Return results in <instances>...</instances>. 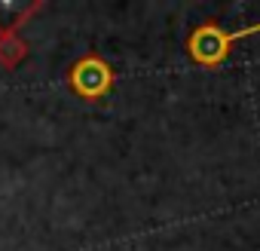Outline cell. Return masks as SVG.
<instances>
[{"label":"cell","instance_id":"1","mask_svg":"<svg viewBox=\"0 0 260 251\" xmlns=\"http://www.w3.org/2000/svg\"><path fill=\"white\" fill-rule=\"evenodd\" d=\"M254 34H260V22H254V25H248V28H239V31H223V28H217L214 22H205L202 28H196V31L187 37V52H190V58H193L196 65H202V68H217V65L230 55V49H233L239 40L254 37Z\"/></svg>","mask_w":260,"mask_h":251},{"label":"cell","instance_id":"2","mask_svg":"<svg viewBox=\"0 0 260 251\" xmlns=\"http://www.w3.org/2000/svg\"><path fill=\"white\" fill-rule=\"evenodd\" d=\"M71 86L83 95V98H101L110 92L113 86V68L98 58V55H86L83 61H77V68L71 71Z\"/></svg>","mask_w":260,"mask_h":251}]
</instances>
